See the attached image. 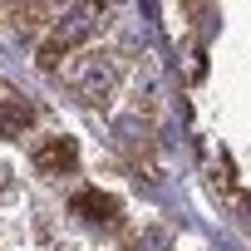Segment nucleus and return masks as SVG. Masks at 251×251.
Wrapping results in <instances>:
<instances>
[{
	"mask_svg": "<svg viewBox=\"0 0 251 251\" xmlns=\"http://www.w3.org/2000/svg\"><path fill=\"white\" fill-rule=\"evenodd\" d=\"M74 217H84V222H94V226H118V197H108V192H99V187H84V192H74Z\"/></svg>",
	"mask_w": 251,
	"mask_h": 251,
	"instance_id": "20e7f679",
	"label": "nucleus"
},
{
	"mask_svg": "<svg viewBox=\"0 0 251 251\" xmlns=\"http://www.w3.org/2000/svg\"><path fill=\"white\" fill-rule=\"evenodd\" d=\"M30 158H35V168H40L45 177H64V173L79 168V143L64 138V133H54V138H40Z\"/></svg>",
	"mask_w": 251,
	"mask_h": 251,
	"instance_id": "7ed1b4c3",
	"label": "nucleus"
},
{
	"mask_svg": "<svg viewBox=\"0 0 251 251\" xmlns=\"http://www.w3.org/2000/svg\"><path fill=\"white\" fill-rule=\"evenodd\" d=\"M64 79H69V89H74L84 103H103V99L113 94V64H108L103 54H84V59H74V64L64 69Z\"/></svg>",
	"mask_w": 251,
	"mask_h": 251,
	"instance_id": "f03ea898",
	"label": "nucleus"
},
{
	"mask_svg": "<svg viewBox=\"0 0 251 251\" xmlns=\"http://www.w3.org/2000/svg\"><path fill=\"white\" fill-rule=\"evenodd\" d=\"M89 35H94L89 10H69V15H64V20L45 35V45L35 50V64H40L45 74H54V69H59V64H64V59H69V54H74V50H79Z\"/></svg>",
	"mask_w": 251,
	"mask_h": 251,
	"instance_id": "f257e3e1",
	"label": "nucleus"
},
{
	"mask_svg": "<svg viewBox=\"0 0 251 251\" xmlns=\"http://www.w3.org/2000/svg\"><path fill=\"white\" fill-rule=\"evenodd\" d=\"M30 123H35V108H30L15 89H0V133L20 138V133H30Z\"/></svg>",
	"mask_w": 251,
	"mask_h": 251,
	"instance_id": "39448f33",
	"label": "nucleus"
}]
</instances>
